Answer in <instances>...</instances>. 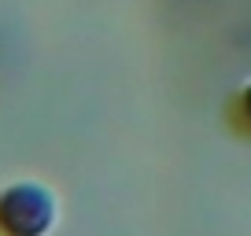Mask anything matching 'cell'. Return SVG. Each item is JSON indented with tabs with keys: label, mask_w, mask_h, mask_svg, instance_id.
<instances>
[{
	"label": "cell",
	"mask_w": 251,
	"mask_h": 236,
	"mask_svg": "<svg viewBox=\"0 0 251 236\" xmlns=\"http://www.w3.org/2000/svg\"><path fill=\"white\" fill-rule=\"evenodd\" d=\"M52 218V207L37 189H11L0 199V225L11 236H37Z\"/></svg>",
	"instance_id": "1"
}]
</instances>
